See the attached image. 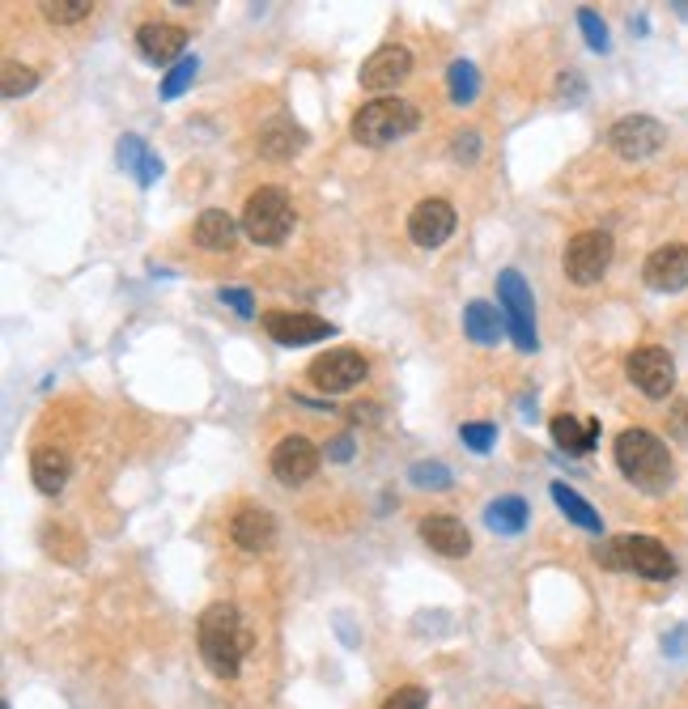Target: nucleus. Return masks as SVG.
I'll use <instances>...</instances> for the list:
<instances>
[{
	"label": "nucleus",
	"instance_id": "4468645a",
	"mask_svg": "<svg viewBox=\"0 0 688 709\" xmlns=\"http://www.w3.org/2000/svg\"><path fill=\"white\" fill-rule=\"evenodd\" d=\"M455 234V209H451V200H438V195H429L421 200L413 213H408V238L417 243V247H442L447 238Z\"/></svg>",
	"mask_w": 688,
	"mask_h": 709
},
{
	"label": "nucleus",
	"instance_id": "393cba45",
	"mask_svg": "<svg viewBox=\"0 0 688 709\" xmlns=\"http://www.w3.org/2000/svg\"><path fill=\"white\" fill-rule=\"evenodd\" d=\"M485 522L497 536H519L531 522V506H527L523 497H497V502L485 506Z\"/></svg>",
	"mask_w": 688,
	"mask_h": 709
},
{
	"label": "nucleus",
	"instance_id": "2eb2a0df",
	"mask_svg": "<svg viewBox=\"0 0 688 709\" xmlns=\"http://www.w3.org/2000/svg\"><path fill=\"white\" fill-rule=\"evenodd\" d=\"M642 281L658 293L688 290V243H667V247L651 251L642 263Z\"/></svg>",
	"mask_w": 688,
	"mask_h": 709
},
{
	"label": "nucleus",
	"instance_id": "c9c22d12",
	"mask_svg": "<svg viewBox=\"0 0 688 709\" xmlns=\"http://www.w3.org/2000/svg\"><path fill=\"white\" fill-rule=\"evenodd\" d=\"M476 158H481V136L476 132L455 136V161H476Z\"/></svg>",
	"mask_w": 688,
	"mask_h": 709
},
{
	"label": "nucleus",
	"instance_id": "c756f323",
	"mask_svg": "<svg viewBox=\"0 0 688 709\" xmlns=\"http://www.w3.org/2000/svg\"><path fill=\"white\" fill-rule=\"evenodd\" d=\"M149 158H154V149H145V140H140V136H120V166L128 170L132 179H140V175H145Z\"/></svg>",
	"mask_w": 688,
	"mask_h": 709
},
{
	"label": "nucleus",
	"instance_id": "ddd939ff",
	"mask_svg": "<svg viewBox=\"0 0 688 709\" xmlns=\"http://www.w3.org/2000/svg\"><path fill=\"white\" fill-rule=\"evenodd\" d=\"M408 72H413V52L399 47V43H387V47H379V52L361 65L358 81H361V90L387 98V90H395L399 81H408Z\"/></svg>",
	"mask_w": 688,
	"mask_h": 709
},
{
	"label": "nucleus",
	"instance_id": "9d476101",
	"mask_svg": "<svg viewBox=\"0 0 688 709\" xmlns=\"http://www.w3.org/2000/svg\"><path fill=\"white\" fill-rule=\"evenodd\" d=\"M608 145L629 161H642V158H655L658 149L667 145V128L651 120V115H624L608 128Z\"/></svg>",
	"mask_w": 688,
	"mask_h": 709
},
{
	"label": "nucleus",
	"instance_id": "f3484780",
	"mask_svg": "<svg viewBox=\"0 0 688 709\" xmlns=\"http://www.w3.org/2000/svg\"><path fill=\"white\" fill-rule=\"evenodd\" d=\"M229 540L238 544L243 552H268L277 544V518L272 510H263V506H243L238 515L229 518Z\"/></svg>",
	"mask_w": 688,
	"mask_h": 709
},
{
	"label": "nucleus",
	"instance_id": "f704fd0d",
	"mask_svg": "<svg viewBox=\"0 0 688 709\" xmlns=\"http://www.w3.org/2000/svg\"><path fill=\"white\" fill-rule=\"evenodd\" d=\"M222 302H226L238 319H256V297H251V290H222Z\"/></svg>",
	"mask_w": 688,
	"mask_h": 709
},
{
	"label": "nucleus",
	"instance_id": "412c9836",
	"mask_svg": "<svg viewBox=\"0 0 688 709\" xmlns=\"http://www.w3.org/2000/svg\"><path fill=\"white\" fill-rule=\"evenodd\" d=\"M72 476V454L65 447H38L31 454V481L38 493H47V497H56L60 488L68 484Z\"/></svg>",
	"mask_w": 688,
	"mask_h": 709
},
{
	"label": "nucleus",
	"instance_id": "6e6552de",
	"mask_svg": "<svg viewBox=\"0 0 688 709\" xmlns=\"http://www.w3.org/2000/svg\"><path fill=\"white\" fill-rule=\"evenodd\" d=\"M624 374L629 383L642 391L646 399H667L676 387V361L663 345H642L624 357Z\"/></svg>",
	"mask_w": 688,
	"mask_h": 709
},
{
	"label": "nucleus",
	"instance_id": "7ed1b4c3",
	"mask_svg": "<svg viewBox=\"0 0 688 709\" xmlns=\"http://www.w3.org/2000/svg\"><path fill=\"white\" fill-rule=\"evenodd\" d=\"M595 565L604 570H629L646 582H672L676 578V556L655 536H612L595 544Z\"/></svg>",
	"mask_w": 688,
	"mask_h": 709
},
{
	"label": "nucleus",
	"instance_id": "a211bd4d",
	"mask_svg": "<svg viewBox=\"0 0 688 709\" xmlns=\"http://www.w3.org/2000/svg\"><path fill=\"white\" fill-rule=\"evenodd\" d=\"M421 540L447 561H463L472 552V536L455 515H426L421 518Z\"/></svg>",
	"mask_w": 688,
	"mask_h": 709
},
{
	"label": "nucleus",
	"instance_id": "1a4fd4ad",
	"mask_svg": "<svg viewBox=\"0 0 688 709\" xmlns=\"http://www.w3.org/2000/svg\"><path fill=\"white\" fill-rule=\"evenodd\" d=\"M370 365H365V353L358 349H331V353H319L311 365H306V379L324 395H345L365 383Z\"/></svg>",
	"mask_w": 688,
	"mask_h": 709
},
{
	"label": "nucleus",
	"instance_id": "f03ea898",
	"mask_svg": "<svg viewBox=\"0 0 688 709\" xmlns=\"http://www.w3.org/2000/svg\"><path fill=\"white\" fill-rule=\"evenodd\" d=\"M612 454H617V468H621L624 481L633 488H642V493H663L676 476L667 442L655 438L651 429H621Z\"/></svg>",
	"mask_w": 688,
	"mask_h": 709
},
{
	"label": "nucleus",
	"instance_id": "2f4dec72",
	"mask_svg": "<svg viewBox=\"0 0 688 709\" xmlns=\"http://www.w3.org/2000/svg\"><path fill=\"white\" fill-rule=\"evenodd\" d=\"M408 481L417 484V488H451V472L442 468V463H413L408 468Z\"/></svg>",
	"mask_w": 688,
	"mask_h": 709
},
{
	"label": "nucleus",
	"instance_id": "20e7f679",
	"mask_svg": "<svg viewBox=\"0 0 688 709\" xmlns=\"http://www.w3.org/2000/svg\"><path fill=\"white\" fill-rule=\"evenodd\" d=\"M417 124H421V115H417L413 102H404V98L395 94L370 98L358 115H353V140L365 145V149H387L399 136H408Z\"/></svg>",
	"mask_w": 688,
	"mask_h": 709
},
{
	"label": "nucleus",
	"instance_id": "b1692460",
	"mask_svg": "<svg viewBox=\"0 0 688 709\" xmlns=\"http://www.w3.org/2000/svg\"><path fill=\"white\" fill-rule=\"evenodd\" d=\"M553 502H557L561 515L569 518V522H578L583 531H590V536H599V531H604V518H599V510L590 506L583 493H574V488H569L565 481L553 484Z\"/></svg>",
	"mask_w": 688,
	"mask_h": 709
},
{
	"label": "nucleus",
	"instance_id": "c85d7f7f",
	"mask_svg": "<svg viewBox=\"0 0 688 709\" xmlns=\"http://www.w3.org/2000/svg\"><path fill=\"white\" fill-rule=\"evenodd\" d=\"M196 72H200V60L196 56H183L179 65L166 72V81H162V98H179V94H188L192 90V81H196Z\"/></svg>",
	"mask_w": 688,
	"mask_h": 709
},
{
	"label": "nucleus",
	"instance_id": "9b49d317",
	"mask_svg": "<svg viewBox=\"0 0 688 709\" xmlns=\"http://www.w3.org/2000/svg\"><path fill=\"white\" fill-rule=\"evenodd\" d=\"M268 463H272V476L281 484H306L315 472H319V463H324V454L319 447L311 442V438H302V434H290V438H281L272 454H268Z\"/></svg>",
	"mask_w": 688,
	"mask_h": 709
},
{
	"label": "nucleus",
	"instance_id": "aec40b11",
	"mask_svg": "<svg viewBox=\"0 0 688 709\" xmlns=\"http://www.w3.org/2000/svg\"><path fill=\"white\" fill-rule=\"evenodd\" d=\"M238 229H243V222L229 217L226 209H204L196 217V226H192V243H196L200 251L226 256L229 247H234V238H238Z\"/></svg>",
	"mask_w": 688,
	"mask_h": 709
},
{
	"label": "nucleus",
	"instance_id": "423d86ee",
	"mask_svg": "<svg viewBox=\"0 0 688 709\" xmlns=\"http://www.w3.org/2000/svg\"><path fill=\"white\" fill-rule=\"evenodd\" d=\"M497 302H501L506 331H510L515 349L519 353H535L540 349V336H535V302H531V285L523 281V272H515V268L497 272Z\"/></svg>",
	"mask_w": 688,
	"mask_h": 709
},
{
	"label": "nucleus",
	"instance_id": "4be33fe9",
	"mask_svg": "<svg viewBox=\"0 0 688 709\" xmlns=\"http://www.w3.org/2000/svg\"><path fill=\"white\" fill-rule=\"evenodd\" d=\"M549 434L565 454H587L599 442V420L595 417H574V413H557L549 420Z\"/></svg>",
	"mask_w": 688,
	"mask_h": 709
},
{
	"label": "nucleus",
	"instance_id": "473e14b6",
	"mask_svg": "<svg viewBox=\"0 0 688 709\" xmlns=\"http://www.w3.org/2000/svg\"><path fill=\"white\" fill-rule=\"evenodd\" d=\"M578 26H583V34H587L590 52H599V56H604V52H608V26H604V18L583 4V9H578Z\"/></svg>",
	"mask_w": 688,
	"mask_h": 709
},
{
	"label": "nucleus",
	"instance_id": "6ab92c4d",
	"mask_svg": "<svg viewBox=\"0 0 688 709\" xmlns=\"http://www.w3.org/2000/svg\"><path fill=\"white\" fill-rule=\"evenodd\" d=\"M311 145L306 128H297L290 115H272L260 128V158L268 161H290Z\"/></svg>",
	"mask_w": 688,
	"mask_h": 709
},
{
	"label": "nucleus",
	"instance_id": "dca6fc26",
	"mask_svg": "<svg viewBox=\"0 0 688 709\" xmlns=\"http://www.w3.org/2000/svg\"><path fill=\"white\" fill-rule=\"evenodd\" d=\"M136 47H140V56H145L149 65L174 68L183 56H188V31L174 26V22H145V26L136 31Z\"/></svg>",
	"mask_w": 688,
	"mask_h": 709
},
{
	"label": "nucleus",
	"instance_id": "ea45409f",
	"mask_svg": "<svg viewBox=\"0 0 688 709\" xmlns=\"http://www.w3.org/2000/svg\"><path fill=\"white\" fill-rule=\"evenodd\" d=\"M0 709H9V706H0Z\"/></svg>",
	"mask_w": 688,
	"mask_h": 709
},
{
	"label": "nucleus",
	"instance_id": "5701e85b",
	"mask_svg": "<svg viewBox=\"0 0 688 709\" xmlns=\"http://www.w3.org/2000/svg\"><path fill=\"white\" fill-rule=\"evenodd\" d=\"M463 336L472 340V345H501V336H510L506 331V315L493 306V302H467V311H463Z\"/></svg>",
	"mask_w": 688,
	"mask_h": 709
},
{
	"label": "nucleus",
	"instance_id": "a878e982",
	"mask_svg": "<svg viewBox=\"0 0 688 709\" xmlns=\"http://www.w3.org/2000/svg\"><path fill=\"white\" fill-rule=\"evenodd\" d=\"M447 94H451L455 106H472L476 102V94H481V72H476L472 60H451V68H447Z\"/></svg>",
	"mask_w": 688,
	"mask_h": 709
},
{
	"label": "nucleus",
	"instance_id": "4c0bfd02",
	"mask_svg": "<svg viewBox=\"0 0 688 709\" xmlns=\"http://www.w3.org/2000/svg\"><path fill=\"white\" fill-rule=\"evenodd\" d=\"M328 454L336 459V463H349V459H353V438H331Z\"/></svg>",
	"mask_w": 688,
	"mask_h": 709
},
{
	"label": "nucleus",
	"instance_id": "39448f33",
	"mask_svg": "<svg viewBox=\"0 0 688 709\" xmlns=\"http://www.w3.org/2000/svg\"><path fill=\"white\" fill-rule=\"evenodd\" d=\"M238 222H243V234L256 247H281L290 238V229H294V204L281 188H260V192L247 195Z\"/></svg>",
	"mask_w": 688,
	"mask_h": 709
},
{
	"label": "nucleus",
	"instance_id": "72a5a7b5",
	"mask_svg": "<svg viewBox=\"0 0 688 709\" xmlns=\"http://www.w3.org/2000/svg\"><path fill=\"white\" fill-rule=\"evenodd\" d=\"M379 709H429V688H421V684H404V688H395Z\"/></svg>",
	"mask_w": 688,
	"mask_h": 709
},
{
	"label": "nucleus",
	"instance_id": "0eeeda50",
	"mask_svg": "<svg viewBox=\"0 0 688 709\" xmlns=\"http://www.w3.org/2000/svg\"><path fill=\"white\" fill-rule=\"evenodd\" d=\"M608 263H612V234L604 229H578L565 243V277L574 285H599Z\"/></svg>",
	"mask_w": 688,
	"mask_h": 709
},
{
	"label": "nucleus",
	"instance_id": "7c9ffc66",
	"mask_svg": "<svg viewBox=\"0 0 688 709\" xmlns=\"http://www.w3.org/2000/svg\"><path fill=\"white\" fill-rule=\"evenodd\" d=\"M459 438H463V447L476 454H489L497 447V425L493 420H472V425H463L459 429Z\"/></svg>",
	"mask_w": 688,
	"mask_h": 709
},
{
	"label": "nucleus",
	"instance_id": "f8f14e48",
	"mask_svg": "<svg viewBox=\"0 0 688 709\" xmlns=\"http://www.w3.org/2000/svg\"><path fill=\"white\" fill-rule=\"evenodd\" d=\"M263 331L285 345V349H302V345H319V340H331L336 336V323L319 319V315H302V311H268L263 315Z\"/></svg>",
	"mask_w": 688,
	"mask_h": 709
},
{
	"label": "nucleus",
	"instance_id": "f257e3e1",
	"mask_svg": "<svg viewBox=\"0 0 688 709\" xmlns=\"http://www.w3.org/2000/svg\"><path fill=\"white\" fill-rule=\"evenodd\" d=\"M196 645L204 667L217 679H234L243 672V659L251 654V629L234 604H213L200 612Z\"/></svg>",
	"mask_w": 688,
	"mask_h": 709
},
{
	"label": "nucleus",
	"instance_id": "e433bc0d",
	"mask_svg": "<svg viewBox=\"0 0 688 709\" xmlns=\"http://www.w3.org/2000/svg\"><path fill=\"white\" fill-rule=\"evenodd\" d=\"M667 425H672V434H676V438H685L688 442V399H676V404H672Z\"/></svg>",
	"mask_w": 688,
	"mask_h": 709
},
{
	"label": "nucleus",
	"instance_id": "cd10ccee",
	"mask_svg": "<svg viewBox=\"0 0 688 709\" xmlns=\"http://www.w3.org/2000/svg\"><path fill=\"white\" fill-rule=\"evenodd\" d=\"M0 77H4V81H0L4 98H22V94H31L34 86H38V72H34L31 65H18V60H9Z\"/></svg>",
	"mask_w": 688,
	"mask_h": 709
},
{
	"label": "nucleus",
	"instance_id": "58836bf2",
	"mask_svg": "<svg viewBox=\"0 0 688 709\" xmlns=\"http://www.w3.org/2000/svg\"><path fill=\"white\" fill-rule=\"evenodd\" d=\"M663 645H667V654H680V650H685V629H676Z\"/></svg>",
	"mask_w": 688,
	"mask_h": 709
},
{
	"label": "nucleus",
	"instance_id": "bb28decb",
	"mask_svg": "<svg viewBox=\"0 0 688 709\" xmlns=\"http://www.w3.org/2000/svg\"><path fill=\"white\" fill-rule=\"evenodd\" d=\"M38 9H43V18H47L52 26H72V22H81V18L94 13L90 0H43Z\"/></svg>",
	"mask_w": 688,
	"mask_h": 709
}]
</instances>
